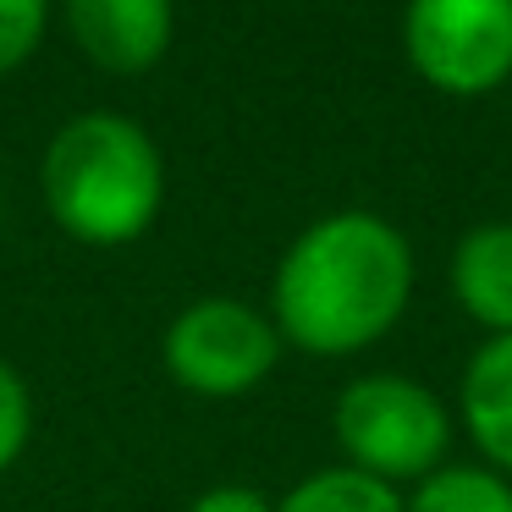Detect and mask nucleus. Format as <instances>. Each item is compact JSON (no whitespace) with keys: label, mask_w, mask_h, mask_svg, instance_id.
<instances>
[{"label":"nucleus","mask_w":512,"mask_h":512,"mask_svg":"<svg viewBox=\"0 0 512 512\" xmlns=\"http://www.w3.org/2000/svg\"><path fill=\"white\" fill-rule=\"evenodd\" d=\"M166 375L199 397H243L276 369L281 331L270 314L237 298H199L166 325Z\"/></svg>","instance_id":"obj_5"},{"label":"nucleus","mask_w":512,"mask_h":512,"mask_svg":"<svg viewBox=\"0 0 512 512\" xmlns=\"http://www.w3.org/2000/svg\"><path fill=\"white\" fill-rule=\"evenodd\" d=\"M39 193L67 237L89 248H122L155 226L166 199V160L133 116L89 111L50 138Z\"/></svg>","instance_id":"obj_2"},{"label":"nucleus","mask_w":512,"mask_h":512,"mask_svg":"<svg viewBox=\"0 0 512 512\" xmlns=\"http://www.w3.org/2000/svg\"><path fill=\"white\" fill-rule=\"evenodd\" d=\"M276 512H402V496L375 474H358V468H320L303 485H292L276 501Z\"/></svg>","instance_id":"obj_9"},{"label":"nucleus","mask_w":512,"mask_h":512,"mask_svg":"<svg viewBox=\"0 0 512 512\" xmlns=\"http://www.w3.org/2000/svg\"><path fill=\"white\" fill-rule=\"evenodd\" d=\"M452 298L490 336H512V221H485L452 248Z\"/></svg>","instance_id":"obj_7"},{"label":"nucleus","mask_w":512,"mask_h":512,"mask_svg":"<svg viewBox=\"0 0 512 512\" xmlns=\"http://www.w3.org/2000/svg\"><path fill=\"white\" fill-rule=\"evenodd\" d=\"M28 435H34V397H28V380L0 358V474L23 457Z\"/></svg>","instance_id":"obj_12"},{"label":"nucleus","mask_w":512,"mask_h":512,"mask_svg":"<svg viewBox=\"0 0 512 512\" xmlns=\"http://www.w3.org/2000/svg\"><path fill=\"white\" fill-rule=\"evenodd\" d=\"M402 512H512V485L496 468L441 463L413 496H402Z\"/></svg>","instance_id":"obj_10"},{"label":"nucleus","mask_w":512,"mask_h":512,"mask_svg":"<svg viewBox=\"0 0 512 512\" xmlns=\"http://www.w3.org/2000/svg\"><path fill=\"white\" fill-rule=\"evenodd\" d=\"M336 441L347 468L375 474L386 485L397 479H430L452 446V413L435 391L408 375H358L336 397Z\"/></svg>","instance_id":"obj_3"},{"label":"nucleus","mask_w":512,"mask_h":512,"mask_svg":"<svg viewBox=\"0 0 512 512\" xmlns=\"http://www.w3.org/2000/svg\"><path fill=\"white\" fill-rule=\"evenodd\" d=\"M50 23V0H0V78L39 50Z\"/></svg>","instance_id":"obj_11"},{"label":"nucleus","mask_w":512,"mask_h":512,"mask_svg":"<svg viewBox=\"0 0 512 512\" xmlns=\"http://www.w3.org/2000/svg\"><path fill=\"white\" fill-rule=\"evenodd\" d=\"M61 12L78 50L116 78H138L155 61H166L171 34H177L171 0H61Z\"/></svg>","instance_id":"obj_6"},{"label":"nucleus","mask_w":512,"mask_h":512,"mask_svg":"<svg viewBox=\"0 0 512 512\" xmlns=\"http://www.w3.org/2000/svg\"><path fill=\"white\" fill-rule=\"evenodd\" d=\"M188 512H276V501L254 485H210Z\"/></svg>","instance_id":"obj_13"},{"label":"nucleus","mask_w":512,"mask_h":512,"mask_svg":"<svg viewBox=\"0 0 512 512\" xmlns=\"http://www.w3.org/2000/svg\"><path fill=\"white\" fill-rule=\"evenodd\" d=\"M408 67L441 94H490L512 78V0H408Z\"/></svg>","instance_id":"obj_4"},{"label":"nucleus","mask_w":512,"mask_h":512,"mask_svg":"<svg viewBox=\"0 0 512 512\" xmlns=\"http://www.w3.org/2000/svg\"><path fill=\"white\" fill-rule=\"evenodd\" d=\"M463 424L496 474H512V336H490L463 375Z\"/></svg>","instance_id":"obj_8"},{"label":"nucleus","mask_w":512,"mask_h":512,"mask_svg":"<svg viewBox=\"0 0 512 512\" xmlns=\"http://www.w3.org/2000/svg\"><path fill=\"white\" fill-rule=\"evenodd\" d=\"M413 292V248L369 210H336L303 226L270 281V320L320 358L364 353L391 331Z\"/></svg>","instance_id":"obj_1"}]
</instances>
